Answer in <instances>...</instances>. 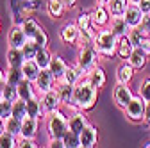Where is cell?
<instances>
[{"label":"cell","instance_id":"32","mask_svg":"<svg viewBox=\"0 0 150 148\" xmlns=\"http://www.w3.org/2000/svg\"><path fill=\"white\" fill-rule=\"evenodd\" d=\"M34 61L40 64V68H41V70L48 68V64H50V61H52V52L48 50V47H41L40 50H38Z\"/></svg>","mask_w":150,"mask_h":148},{"label":"cell","instance_id":"49","mask_svg":"<svg viewBox=\"0 0 150 148\" xmlns=\"http://www.w3.org/2000/svg\"><path fill=\"white\" fill-rule=\"evenodd\" d=\"M143 121L146 125H150V100L145 104V118H143Z\"/></svg>","mask_w":150,"mask_h":148},{"label":"cell","instance_id":"30","mask_svg":"<svg viewBox=\"0 0 150 148\" xmlns=\"http://www.w3.org/2000/svg\"><path fill=\"white\" fill-rule=\"evenodd\" d=\"M97 32H98V29H97L95 25L88 27L86 30H81L77 47H82V45H93V41H95V38H97Z\"/></svg>","mask_w":150,"mask_h":148},{"label":"cell","instance_id":"26","mask_svg":"<svg viewBox=\"0 0 150 148\" xmlns=\"http://www.w3.org/2000/svg\"><path fill=\"white\" fill-rule=\"evenodd\" d=\"M22 71H23V77L25 79H29V80L34 82L38 79V75L41 73V68H40V64H38L34 59H27L23 63V66H22Z\"/></svg>","mask_w":150,"mask_h":148},{"label":"cell","instance_id":"44","mask_svg":"<svg viewBox=\"0 0 150 148\" xmlns=\"http://www.w3.org/2000/svg\"><path fill=\"white\" fill-rule=\"evenodd\" d=\"M139 30L145 34V36H150V14H145L143 20L139 23Z\"/></svg>","mask_w":150,"mask_h":148},{"label":"cell","instance_id":"28","mask_svg":"<svg viewBox=\"0 0 150 148\" xmlns=\"http://www.w3.org/2000/svg\"><path fill=\"white\" fill-rule=\"evenodd\" d=\"M27 116H32V118H40V120H41V118H45L40 97H34V98L27 100Z\"/></svg>","mask_w":150,"mask_h":148},{"label":"cell","instance_id":"42","mask_svg":"<svg viewBox=\"0 0 150 148\" xmlns=\"http://www.w3.org/2000/svg\"><path fill=\"white\" fill-rule=\"evenodd\" d=\"M129 38H130V41H132V45H134V47H139V45H141V41L146 38V36L139 30V27H136V29H130Z\"/></svg>","mask_w":150,"mask_h":148},{"label":"cell","instance_id":"36","mask_svg":"<svg viewBox=\"0 0 150 148\" xmlns=\"http://www.w3.org/2000/svg\"><path fill=\"white\" fill-rule=\"evenodd\" d=\"M18 146V136L4 130L0 134V148H16Z\"/></svg>","mask_w":150,"mask_h":148},{"label":"cell","instance_id":"21","mask_svg":"<svg viewBox=\"0 0 150 148\" xmlns=\"http://www.w3.org/2000/svg\"><path fill=\"white\" fill-rule=\"evenodd\" d=\"M25 61L27 59H25L22 48H13V47L7 48V52H6V63H7V66H11V68H22Z\"/></svg>","mask_w":150,"mask_h":148},{"label":"cell","instance_id":"17","mask_svg":"<svg viewBox=\"0 0 150 148\" xmlns=\"http://www.w3.org/2000/svg\"><path fill=\"white\" fill-rule=\"evenodd\" d=\"M143 11L138 7V4H132L130 2L129 4V7H127V11L123 13V18H125V22L129 23V27L130 29H136V27H139V23H141V20H143Z\"/></svg>","mask_w":150,"mask_h":148},{"label":"cell","instance_id":"8","mask_svg":"<svg viewBox=\"0 0 150 148\" xmlns=\"http://www.w3.org/2000/svg\"><path fill=\"white\" fill-rule=\"evenodd\" d=\"M132 98H134V91L130 87V84H116L115 91H112V102L116 104V107L123 111Z\"/></svg>","mask_w":150,"mask_h":148},{"label":"cell","instance_id":"1","mask_svg":"<svg viewBox=\"0 0 150 148\" xmlns=\"http://www.w3.org/2000/svg\"><path fill=\"white\" fill-rule=\"evenodd\" d=\"M97 100H98V87H95L86 77L79 84H75V87H73V104H71L73 109L91 111L95 107Z\"/></svg>","mask_w":150,"mask_h":148},{"label":"cell","instance_id":"41","mask_svg":"<svg viewBox=\"0 0 150 148\" xmlns=\"http://www.w3.org/2000/svg\"><path fill=\"white\" fill-rule=\"evenodd\" d=\"M75 23H77V27H79L81 30H86L88 27L93 25V23H91V14H89V13H81L77 18H75Z\"/></svg>","mask_w":150,"mask_h":148},{"label":"cell","instance_id":"4","mask_svg":"<svg viewBox=\"0 0 150 148\" xmlns=\"http://www.w3.org/2000/svg\"><path fill=\"white\" fill-rule=\"evenodd\" d=\"M100 57H102V55L97 52V48L93 45H82V47H79L75 64H79L84 70V73L88 75V71H91L95 66H98V59Z\"/></svg>","mask_w":150,"mask_h":148},{"label":"cell","instance_id":"16","mask_svg":"<svg viewBox=\"0 0 150 148\" xmlns=\"http://www.w3.org/2000/svg\"><path fill=\"white\" fill-rule=\"evenodd\" d=\"M38 128H40V118H32V116L23 118L20 137H25V139H36V136H38Z\"/></svg>","mask_w":150,"mask_h":148},{"label":"cell","instance_id":"12","mask_svg":"<svg viewBox=\"0 0 150 148\" xmlns=\"http://www.w3.org/2000/svg\"><path fill=\"white\" fill-rule=\"evenodd\" d=\"M79 36H81V29L77 27V23H75V22L64 23L61 27V30H59V38L66 45H75V43L79 41Z\"/></svg>","mask_w":150,"mask_h":148},{"label":"cell","instance_id":"53","mask_svg":"<svg viewBox=\"0 0 150 148\" xmlns=\"http://www.w3.org/2000/svg\"><path fill=\"white\" fill-rule=\"evenodd\" d=\"M4 130H6V127H4V120H2V118H0V134H2Z\"/></svg>","mask_w":150,"mask_h":148},{"label":"cell","instance_id":"55","mask_svg":"<svg viewBox=\"0 0 150 148\" xmlns=\"http://www.w3.org/2000/svg\"><path fill=\"white\" fill-rule=\"evenodd\" d=\"M129 2H132V4H138V2H139V0H129Z\"/></svg>","mask_w":150,"mask_h":148},{"label":"cell","instance_id":"25","mask_svg":"<svg viewBox=\"0 0 150 148\" xmlns=\"http://www.w3.org/2000/svg\"><path fill=\"white\" fill-rule=\"evenodd\" d=\"M66 68H68V63L61 57V55H52V61L48 64V70L52 71V75L57 80L63 77V73L66 71Z\"/></svg>","mask_w":150,"mask_h":148},{"label":"cell","instance_id":"2","mask_svg":"<svg viewBox=\"0 0 150 148\" xmlns=\"http://www.w3.org/2000/svg\"><path fill=\"white\" fill-rule=\"evenodd\" d=\"M118 41L120 38L112 32L109 27L98 29L97 32V38L93 41V47L97 48V52L102 55V57H115L116 55V48H118Z\"/></svg>","mask_w":150,"mask_h":148},{"label":"cell","instance_id":"6","mask_svg":"<svg viewBox=\"0 0 150 148\" xmlns=\"http://www.w3.org/2000/svg\"><path fill=\"white\" fill-rule=\"evenodd\" d=\"M25 34H27V38L29 39H34L38 45H41V47H48V34L43 30V27L38 23L34 18H27V20L22 23Z\"/></svg>","mask_w":150,"mask_h":148},{"label":"cell","instance_id":"46","mask_svg":"<svg viewBox=\"0 0 150 148\" xmlns=\"http://www.w3.org/2000/svg\"><path fill=\"white\" fill-rule=\"evenodd\" d=\"M138 7L143 11V14H150V0H139Z\"/></svg>","mask_w":150,"mask_h":148},{"label":"cell","instance_id":"56","mask_svg":"<svg viewBox=\"0 0 150 148\" xmlns=\"http://www.w3.org/2000/svg\"><path fill=\"white\" fill-rule=\"evenodd\" d=\"M0 30H2V22H0Z\"/></svg>","mask_w":150,"mask_h":148},{"label":"cell","instance_id":"38","mask_svg":"<svg viewBox=\"0 0 150 148\" xmlns=\"http://www.w3.org/2000/svg\"><path fill=\"white\" fill-rule=\"evenodd\" d=\"M13 116H16V118H20V120H23V118H27V102L25 100H14L13 102Z\"/></svg>","mask_w":150,"mask_h":148},{"label":"cell","instance_id":"5","mask_svg":"<svg viewBox=\"0 0 150 148\" xmlns=\"http://www.w3.org/2000/svg\"><path fill=\"white\" fill-rule=\"evenodd\" d=\"M145 104H146V100H145L139 93H138V95H134V98L130 100V102L127 104V107L123 109L125 118H127L129 121L141 123V121H143V118H145Z\"/></svg>","mask_w":150,"mask_h":148},{"label":"cell","instance_id":"51","mask_svg":"<svg viewBox=\"0 0 150 148\" xmlns=\"http://www.w3.org/2000/svg\"><path fill=\"white\" fill-rule=\"evenodd\" d=\"M61 2H63V4L66 6V9H71V7H73L75 4H77V0H61Z\"/></svg>","mask_w":150,"mask_h":148},{"label":"cell","instance_id":"40","mask_svg":"<svg viewBox=\"0 0 150 148\" xmlns=\"http://www.w3.org/2000/svg\"><path fill=\"white\" fill-rule=\"evenodd\" d=\"M13 114V102L6 100V98H0V118L7 120Z\"/></svg>","mask_w":150,"mask_h":148},{"label":"cell","instance_id":"45","mask_svg":"<svg viewBox=\"0 0 150 148\" xmlns=\"http://www.w3.org/2000/svg\"><path fill=\"white\" fill-rule=\"evenodd\" d=\"M36 148L38 143L36 139H25V137H18V148Z\"/></svg>","mask_w":150,"mask_h":148},{"label":"cell","instance_id":"10","mask_svg":"<svg viewBox=\"0 0 150 148\" xmlns=\"http://www.w3.org/2000/svg\"><path fill=\"white\" fill-rule=\"evenodd\" d=\"M55 84H57V79L52 75V71L48 68L41 70V73L34 80V86H36V89H38V93H40V95L41 93H47V91H50V89H54Z\"/></svg>","mask_w":150,"mask_h":148},{"label":"cell","instance_id":"50","mask_svg":"<svg viewBox=\"0 0 150 148\" xmlns=\"http://www.w3.org/2000/svg\"><path fill=\"white\" fill-rule=\"evenodd\" d=\"M139 47H141V48H143L148 55H150V36H146V38L141 41V45H139Z\"/></svg>","mask_w":150,"mask_h":148},{"label":"cell","instance_id":"24","mask_svg":"<svg viewBox=\"0 0 150 148\" xmlns=\"http://www.w3.org/2000/svg\"><path fill=\"white\" fill-rule=\"evenodd\" d=\"M73 87L75 86H70V84H64V82H57L55 84V89L61 97V102L64 107H71L73 104Z\"/></svg>","mask_w":150,"mask_h":148},{"label":"cell","instance_id":"48","mask_svg":"<svg viewBox=\"0 0 150 148\" xmlns=\"http://www.w3.org/2000/svg\"><path fill=\"white\" fill-rule=\"evenodd\" d=\"M7 84V80H6V71L0 68V98H2V91H4V86Z\"/></svg>","mask_w":150,"mask_h":148},{"label":"cell","instance_id":"33","mask_svg":"<svg viewBox=\"0 0 150 148\" xmlns=\"http://www.w3.org/2000/svg\"><path fill=\"white\" fill-rule=\"evenodd\" d=\"M22 121H23V120H20V118H16V116L11 114L7 120H4V127H6L7 132H11V134H14V136L20 137V132H22Z\"/></svg>","mask_w":150,"mask_h":148},{"label":"cell","instance_id":"35","mask_svg":"<svg viewBox=\"0 0 150 148\" xmlns=\"http://www.w3.org/2000/svg\"><path fill=\"white\" fill-rule=\"evenodd\" d=\"M63 143H64V148H81V137L77 132H73L68 128V132L63 136Z\"/></svg>","mask_w":150,"mask_h":148},{"label":"cell","instance_id":"34","mask_svg":"<svg viewBox=\"0 0 150 148\" xmlns=\"http://www.w3.org/2000/svg\"><path fill=\"white\" fill-rule=\"evenodd\" d=\"M23 79H25V77H23L22 68H11V66H7V70H6V80H7L9 84L18 86Z\"/></svg>","mask_w":150,"mask_h":148},{"label":"cell","instance_id":"37","mask_svg":"<svg viewBox=\"0 0 150 148\" xmlns=\"http://www.w3.org/2000/svg\"><path fill=\"white\" fill-rule=\"evenodd\" d=\"M41 48V45H38L34 39H27V43L22 47V50H23V55H25V59H34L36 57V54H38V50Z\"/></svg>","mask_w":150,"mask_h":148},{"label":"cell","instance_id":"23","mask_svg":"<svg viewBox=\"0 0 150 148\" xmlns=\"http://www.w3.org/2000/svg\"><path fill=\"white\" fill-rule=\"evenodd\" d=\"M109 29L115 32L118 38H122V36H129V32H130V27L125 22L123 16H112L111 18V23H109Z\"/></svg>","mask_w":150,"mask_h":148},{"label":"cell","instance_id":"20","mask_svg":"<svg viewBox=\"0 0 150 148\" xmlns=\"http://www.w3.org/2000/svg\"><path fill=\"white\" fill-rule=\"evenodd\" d=\"M148 57H150V55H148V54H146L141 47H134L127 61H129L130 64H132L136 70H143V68L146 66V63H148Z\"/></svg>","mask_w":150,"mask_h":148},{"label":"cell","instance_id":"18","mask_svg":"<svg viewBox=\"0 0 150 148\" xmlns=\"http://www.w3.org/2000/svg\"><path fill=\"white\" fill-rule=\"evenodd\" d=\"M134 71H136V68L129 61H123L116 70V82L118 84H130L134 79Z\"/></svg>","mask_w":150,"mask_h":148},{"label":"cell","instance_id":"9","mask_svg":"<svg viewBox=\"0 0 150 148\" xmlns=\"http://www.w3.org/2000/svg\"><path fill=\"white\" fill-rule=\"evenodd\" d=\"M89 14H91V23L95 25L97 29L109 27L111 18H112L111 13H109V9H107V6H100V4H97L95 7H93L89 11Z\"/></svg>","mask_w":150,"mask_h":148},{"label":"cell","instance_id":"31","mask_svg":"<svg viewBox=\"0 0 150 148\" xmlns=\"http://www.w3.org/2000/svg\"><path fill=\"white\" fill-rule=\"evenodd\" d=\"M129 0H111L107 4V9L111 13V16H123V13L129 7Z\"/></svg>","mask_w":150,"mask_h":148},{"label":"cell","instance_id":"27","mask_svg":"<svg viewBox=\"0 0 150 148\" xmlns=\"http://www.w3.org/2000/svg\"><path fill=\"white\" fill-rule=\"evenodd\" d=\"M132 48H134V45H132V41H130V38H129V36H122V38H120V41H118L116 55H118L120 59L127 61V59H129V55H130V52H132Z\"/></svg>","mask_w":150,"mask_h":148},{"label":"cell","instance_id":"14","mask_svg":"<svg viewBox=\"0 0 150 148\" xmlns=\"http://www.w3.org/2000/svg\"><path fill=\"white\" fill-rule=\"evenodd\" d=\"M88 116H86V111H81V109H75V113H71L68 116V127H70V130L73 132H77L81 134L84 130V127L88 125Z\"/></svg>","mask_w":150,"mask_h":148},{"label":"cell","instance_id":"29","mask_svg":"<svg viewBox=\"0 0 150 148\" xmlns=\"http://www.w3.org/2000/svg\"><path fill=\"white\" fill-rule=\"evenodd\" d=\"M64 11H66V6L61 2V0H48L47 2V13L52 16V18H63V14H64Z\"/></svg>","mask_w":150,"mask_h":148},{"label":"cell","instance_id":"39","mask_svg":"<svg viewBox=\"0 0 150 148\" xmlns=\"http://www.w3.org/2000/svg\"><path fill=\"white\" fill-rule=\"evenodd\" d=\"M2 98H6V100H11V102H14V100H18V87L14 86V84H6L4 86V91H2Z\"/></svg>","mask_w":150,"mask_h":148},{"label":"cell","instance_id":"47","mask_svg":"<svg viewBox=\"0 0 150 148\" xmlns=\"http://www.w3.org/2000/svg\"><path fill=\"white\" fill-rule=\"evenodd\" d=\"M47 146L48 148H64V143H63V139H48Z\"/></svg>","mask_w":150,"mask_h":148},{"label":"cell","instance_id":"54","mask_svg":"<svg viewBox=\"0 0 150 148\" xmlns=\"http://www.w3.org/2000/svg\"><path fill=\"white\" fill-rule=\"evenodd\" d=\"M143 146H145V148H150V141H146V143H145Z\"/></svg>","mask_w":150,"mask_h":148},{"label":"cell","instance_id":"43","mask_svg":"<svg viewBox=\"0 0 150 148\" xmlns=\"http://www.w3.org/2000/svg\"><path fill=\"white\" fill-rule=\"evenodd\" d=\"M139 95H141L146 102L150 100V77L141 82V86H139Z\"/></svg>","mask_w":150,"mask_h":148},{"label":"cell","instance_id":"11","mask_svg":"<svg viewBox=\"0 0 150 148\" xmlns=\"http://www.w3.org/2000/svg\"><path fill=\"white\" fill-rule=\"evenodd\" d=\"M86 77V73H84V70L79 66V64H68V68H66V71L63 73V77L57 80V82H64V84H70V86H75V84H79L82 79Z\"/></svg>","mask_w":150,"mask_h":148},{"label":"cell","instance_id":"13","mask_svg":"<svg viewBox=\"0 0 150 148\" xmlns=\"http://www.w3.org/2000/svg\"><path fill=\"white\" fill-rule=\"evenodd\" d=\"M27 34L23 30L22 25H11L9 32H7V45L13 48H22L27 43Z\"/></svg>","mask_w":150,"mask_h":148},{"label":"cell","instance_id":"15","mask_svg":"<svg viewBox=\"0 0 150 148\" xmlns=\"http://www.w3.org/2000/svg\"><path fill=\"white\" fill-rule=\"evenodd\" d=\"M79 137H81V148H93L98 143V128L88 123L84 130L79 134Z\"/></svg>","mask_w":150,"mask_h":148},{"label":"cell","instance_id":"22","mask_svg":"<svg viewBox=\"0 0 150 148\" xmlns=\"http://www.w3.org/2000/svg\"><path fill=\"white\" fill-rule=\"evenodd\" d=\"M86 79H88L93 86H95V87H98V89L107 84V75H105V71H104L102 66H95L91 71H88Z\"/></svg>","mask_w":150,"mask_h":148},{"label":"cell","instance_id":"3","mask_svg":"<svg viewBox=\"0 0 150 148\" xmlns=\"http://www.w3.org/2000/svg\"><path fill=\"white\" fill-rule=\"evenodd\" d=\"M45 128L48 139H63V136L68 132V116L63 111H55L45 118Z\"/></svg>","mask_w":150,"mask_h":148},{"label":"cell","instance_id":"52","mask_svg":"<svg viewBox=\"0 0 150 148\" xmlns=\"http://www.w3.org/2000/svg\"><path fill=\"white\" fill-rule=\"evenodd\" d=\"M111 2V0H97V4H100V6H107Z\"/></svg>","mask_w":150,"mask_h":148},{"label":"cell","instance_id":"19","mask_svg":"<svg viewBox=\"0 0 150 148\" xmlns=\"http://www.w3.org/2000/svg\"><path fill=\"white\" fill-rule=\"evenodd\" d=\"M16 87H18V98H20V100H25L27 102V100H30L34 97H40V93H38V89L34 86V82L29 80V79H23Z\"/></svg>","mask_w":150,"mask_h":148},{"label":"cell","instance_id":"7","mask_svg":"<svg viewBox=\"0 0 150 148\" xmlns=\"http://www.w3.org/2000/svg\"><path fill=\"white\" fill-rule=\"evenodd\" d=\"M40 100H41V107H43L45 118L63 107L61 97H59V93H57V89H55V87L50 89V91H47V93H41V95H40Z\"/></svg>","mask_w":150,"mask_h":148}]
</instances>
